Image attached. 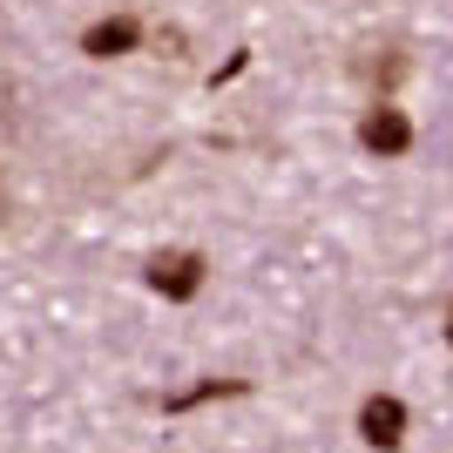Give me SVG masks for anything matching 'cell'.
<instances>
[{
    "label": "cell",
    "mask_w": 453,
    "mask_h": 453,
    "mask_svg": "<svg viewBox=\"0 0 453 453\" xmlns=\"http://www.w3.org/2000/svg\"><path fill=\"white\" fill-rule=\"evenodd\" d=\"M150 291H163L170 304H189L203 291V257H196V250H156L150 257Z\"/></svg>",
    "instance_id": "cell-1"
},
{
    "label": "cell",
    "mask_w": 453,
    "mask_h": 453,
    "mask_svg": "<svg viewBox=\"0 0 453 453\" xmlns=\"http://www.w3.org/2000/svg\"><path fill=\"white\" fill-rule=\"evenodd\" d=\"M359 440H365V447H379V453H393L399 440H406V406H399L393 393H372L359 406Z\"/></svg>",
    "instance_id": "cell-2"
},
{
    "label": "cell",
    "mask_w": 453,
    "mask_h": 453,
    "mask_svg": "<svg viewBox=\"0 0 453 453\" xmlns=\"http://www.w3.org/2000/svg\"><path fill=\"white\" fill-rule=\"evenodd\" d=\"M359 142H365L372 156H406V150H413V122H406L399 109H386V102H379V109H365Z\"/></svg>",
    "instance_id": "cell-3"
},
{
    "label": "cell",
    "mask_w": 453,
    "mask_h": 453,
    "mask_svg": "<svg viewBox=\"0 0 453 453\" xmlns=\"http://www.w3.org/2000/svg\"><path fill=\"white\" fill-rule=\"evenodd\" d=\"M135 41H142V27H135L129 14H115V20H95L88 35H81V55H95V61H109V55H129Z\"/></svg>",
    "instance_id": "cell-4"
},
{
    "label": "cell",
    "mask_w": 453,
    "mask_h": 453,
    "mask_svg": "<svg viewBox=\"0 0 453 453\" xmlns=\"http://www.w3.org/2000/svg\"><path fill=\"white\" fill-rule=\"evenodd\" d=\"M224 393H244V379H203V386H189V393L163 399V413H189V406H203V399H224Z\"/></svg>",
    "instance_id": "cell-5"
},
{
    "label": "cell",
    "mask_w": 453,
    "mask_h": 453,
    "mask_svg": "<svg viewBox=\"0 0 453 453\" xmlns=\"http://www.w3.org/2000/svg\"><path fill=\"white\" fill-rule=\"evenodd\" d=\"M359 75H365V81H379V88H393V81L406 75V61H399V55H386V61H359Z\"/></svg>",
    "instance_id": "cell-6"
},
{
    "label": "cell",
    "mask_w": 453,
    "mask_h": 453,
    "mask_svg": "<svg viewBox=\"0 0 453 453\" xmlns=\"http://www.w3.org/2000/svg\"><path fill=\"white\" fill-rule=\"evenodd\" d=\"M447 345H453V319H447Z\"/></svg>",
    "instance_id": "cell-7"
}]
</instances>
